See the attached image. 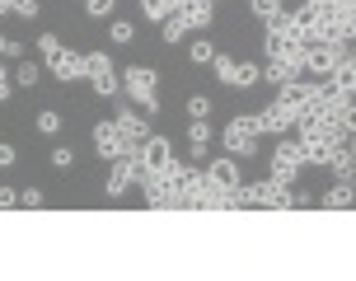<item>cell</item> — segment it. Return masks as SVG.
<instances>
[{"label":"cell","mask_w":356,"mask_h":281,"mask_svg":"<svg viewBox=\"0 0 356 281\" xmlns=\"http://www.w3.org/2000/svg\"><path fill=\"white\" fill-rule=\"evenodd\" d=\"M122 94L141 108L145 118H155L160 113V75H155V66H127L122 70Z\"/></svg>","instance_id":"1"},{"label":"cell","mask_w":356,"mask_h":281,"mask_svg":"<svg viewBox=\"0 0 356 281\" xmlns=\"http://www.w3.org/2000/svg\"><path fill=\"white\" fill-rule=\"evenodd\" d=\"M258 140H263V122H258V113H239V118H230L225 131H220V145H225V155H234V159L258 155Z\"/></svg>","instance_id":"2"},{"label":"cell","mask_w":356,"mask_h":281,"mask_svg":"<svg viewBox=\"0 0 356 281\" xmlns=\"http://www.w3.org/2000/svg\"><path fill=\"white\" fill-rule=\"evenodd\" d=\"M347 52H352V42H342V38H333V42H305V75L328 80L347 61Z\"/></svg>","instance_id":"3"},{"label":"cell","mask_w":356,"mask_h":281,"mask_svg":"<svg viewBox=\"0 0 356 281\" xmlns=\"http://www.w3.org/2000/svg\"><path fill=\"white\" fill-rule=\"evenodd\" d=\"M305 169V145L300 136H277V150H272V183H282V188H291L296 178H300Z\"/></svg>","instance_id":"4"},{"label":"cell","mask_w":356,"mask_h":281,"mask_svg":"<svg viewBox=\"0 0 356 281\" xmlns=\"http://www.w3.org/2000/svg\"><path fill=\"white\" fill-rule=\"evenodd\" d=\"M85 80H89V89H94L99 99L122 94V75H118V66H113L108 52H85Z\"/></svg>","instance_id":"5"},{"label":"cell","mask_w":356,"mask_h":281,"mask_svg":"<svg viewBox=\"0 0 356 281\" xmlns=\"http://www.w3.org/2000/svg\"><path fill=\"white\" fill-rule=\"evenodd\" d=\"M145 178H150V169L141 164V155H118L113 159V174L104 183V197H127V188H141Z\"/></svg>","instance_id":"6"},{"label":"cell","mask_w":356,"mask_h":281,"mask_svg":"<svg viewBox=\"0 0 356 281\" xmlns=\"http://www.w3.org/2000/svg\"><path fill=\"white\" fill-rule=\"evenodd\" d=\"M258 122H263V136H291L296 122H300V108L286 104V99H272V104L258 113Z\"/></svg>","instance_id":"7"},{"label":"cell","mask_w":356,"mask_h":281,"mask_svg":"<svg viewBox=\"0 0 356 281\" xmlns=\"http://www.w3.org/2000/svg\"><path fill=\"white\" fill-rule=\"evenodd\" d=\"M202 174H207V183H211L216 193H234L244 178H239V159L234 155H225V159H207L202 164Z\"/></svg>","instance_id":"8"},{"label":"cell","mask_w":356,"mask_h":281,"mask_svg":"<svg viewBox=\"0 0 356 281\" xmlns=\"http://www.w3.org/2000/svg\"><path fill=\"white\" fill-rule=\"evenodd\" d=\"M47 70H52L61 85H80V80H85V52H71V47H61V52L47 56Z\"/></svg>","instance_id":"9"},{"label":"cell","mask_w":356,"mask_h":281,"mask_svg":"<svg viewBox=\"0 0 356 281\" xmlns=\"http://www.w3.org/2000/svg\"><path fill=\"white\" fill-rule=\"evenodd\" d=\"M113 122H118V131H122V140H127V155H136V150H141V140L150 136V122H141V113H136L131 104H127Z\"/></svg>","instance_id":"10"},{"label":"cell","mask_w":356,"mask_h":281,"mask_svg":"<svg viewBox=\"0 0 356 281\" xmlns=\"http://www.w3.org/2000/svg\"><path fill=\"white\" fill-rule=\"evenodd\" d=\"M282 183H272V178H267V183H239V197H244V207H258V211H267V207H277L282 211Z\"/></svg>","instance_id":"11"},{"label":"cell","mask_w":356,"mask_h":281,"mask_svg":"<svg viewBox=\"0 0 356 281\" xmlns=\"http://www.w3.org/2000/svg\"><path fill=\"white\" fill-rule=\"evenodd\" d=\"M174 19L188 29V33H202V29L216 19V10H211V0H183V5L174 10Z\"/></svg>","instance_id":"12"},{"label":"cell","mask_w":356,"mask_h":281,"mask_svg":"<svg viewBox=\"0 0 356 281\" xmlns=\"http://www.w3.org/2000/svg\"><path fill=\"white\" fill-rule=\"evenodd\" d=\"M136 155H141V164L150 169V174H160V169H169V164H174V145H169L164 136H145Z\"/></svg>","instance_id":"13"},{"label":"cell","mask_w":356,"mask_h":281,"mask_svg":"<svg viewBox=\"0 0 356 281\" xmlns=\"http://www.w3.org/2000/svg\"><path fill=\"white\" fill-rule=\"evenodd\" d=\"M94 150H99V159H113L118 155H127V140H122V131H118V122H99L94 127Z\"/></svg>","instance_id":"14"},{"label":"cell","mask_w":356,"mask_h":281,"mask_svg":"<svg viewBox=\"0 0 356 281\" xmlns=\"http://www.w3.org/2000/svg\"><path fill=\"white\" fill-rule=\"evenodd\" d=\"M188 159H211V122L207 118H193V127H188Z\"/></svg>","instance_id":"15"},{"label":"cell","mask_w":356,"mask_h":281,"mask_svg":"<svg viewBox=\"0 0 356 281\" xmlns=\"http://www.w3.org/2000/svg\"><path fill=\"white\" fill-rule=\"evenodd\" d=\"M319 207L323 211H347V207H356V183H333L328 193H319Z\"/></svg>","instance_id":"16"},{"label":"cell","mask_w":356,"mask_h":281,"mask_svg":"<svg viewBox=\"0 0 356 281\" xmlns=\"http://www.w3.org/2000/svg\"><path fill=\"white\" fill-rule=\"evenodd\" d=\"M211 70H216V80H220V85H239V61H234L230 52H216L211 56Z\"/></svg>","instance_id":"17"},{"label":"cell","mask_w":356,"mask_h":281,"mask_svg":"<svg viewBox=\"0 0 356 281\" xmlns=\"http://www.w3.org/2000/svg\"><path fill=\"white\" fill-rule=\"evenodd\" d=\"M328 169L338 174V183H356V164L347 155V145H333V155H328Z\"/></svg>","instance_id":"18"},{"label":"cell","mask_w":356,"mask_h":281,"mask_svg":"<svg viewBox=\"0 0 356 281\" xmlns=\"http://www.w3.org/2000/svg\"><path fill=\"white\" fill-rule=\"evenodd\" d=\"M178 0H141V19L145 24H164V19H174Z\"/></svg>","instance_id":"19"},{"label":"cell","mask_w":356,"mask_h":281,"mask_svg":"<svg viewBox=\"0 0 356 281\" xmlns=\"http://www.w3.org/2000/svg\"><path fill=\"white\" fill-rule=\"evenodd\" d=\"M305 207H319V193H305V188H286L282 193V211H305Z\"/></svg>","instance_id":"20"},{"label":"cell","mask_w":356,"mask_h":281,"mask_svg":"<svg viewBox=\"0 0 356 281\" xmlns=\"http://www.w3.org/2000/svg\"><path fill=\"white\" fill-rule=\"evenodd\" d=\"M328 80H333V85H338V89H347V94H352V99H356V52H347V61H342V66L333 70Z\"/></svg>","instance_id":"21"},{"label":"cell","mask_w":356,"mask_h":281,"mask_svg":"<svg viewBox=\"0 0 356 281\" xmlns=\"http://www.w3.org/2000/svg\"><path fill=\"white\" fill-rule=\"evenodd\" d=\"M282 10H286L282 0H249V15L258 19V24H272V19L282 15Z\"/></svg>","instance_id":"22"},{"label":"cell","mask_w":356,"mask_h":281,"mask_svg":"<svg viewBox=\"0 0 356 281\" xmlns=\"http://www.w3.org/2000/svg\"><path fill=\"white\" fill-rule=\"evenodd\" d=\"M38 80H42V66H38V61H19V66H15V85L33 89Z\"/></svg>","instance_id":"23"},{"label":"cell","mask_w":356,"mask_h":281,"mask_svg":"<svg viewBox=\"0 0 356 281\" xmlns=\"http://www.w3.org/2000/svg\"><path fill=\"white\" fill-rule=\"evenodd\" d=\"M258 85H263V66L239 61V85H234V89H258Z\"/></svg>","instance_id":"24"},{"label":"cell","mask_w":356,"mask_h":281,"mask_svg":"<svg viewBox=\"0 0 356 281\" xmlns=\"http://www.w3.org/2000/svg\"><path fill=\"white\" fill-rule=\"evenodd\" d=\"M108 38L122 47V42H131V38H136V24H131V19H113V24H108Z\"/></svg>","instance_id":"25"},{"label":"cell","mask_w":356,"mask_h":281,"mask_svg":"<svg viewBox=\"0 0 356 281\" xmlns=\"http://www.w3.org/2000/svg\"><path fill=\"white\" fill-rule=\"evenodd\" d=\"M38 131H42V136H56V131H61V113H56V108H42V113H38Z\"/></svg>","instance_id":"26"},{"label":"cell","mask_w":356,"mask_h":281,"mask_svg":"<svg viewBox=\"0 0 356 281\" xmlns=\"http://www.w3.org/2000/svg\"><path fill=\"white\" fill-rule=\"evenodd\" d=\"M160 38H164V47H174V42H183V38H188V29H183L178 19H164V24H160Z\"/></svg>","instance_id":"27"},{"label":"cell","mask_w":356,"mask_h":281,"mask_svg":"<svg viewBox=\"0 0 356 281\" xmlns=\"http://www.w3.org/2000/svg\"><path fill=\"white\" fill-rule=\"evenodd\" d=\"M188 56H193L197 66H211V56H216V47H211V42H207V38H197L193 47H188Z\"/></svg>","instance_id":"28"},{"label":"cell","mask_w":356,"mask_h":281,"mask_svg":"<svg viewBox=\"0 0 356 281\" xmlns=\"http://www.w3.org/2000/svg\"><path fill=\"white\" fill-rule=\"evenodd\" d=\"M113 10H118V0H85L89 19H113Z\"/></svg>","instance_id":"29"},{"label":"cell","mask_w":356,"mask_h":281,"mask_svg":"<svg viewBox=\"0 0 356 281\" xmlns=\"http://www.w3.org/2000/svg\"><path fill=\"white\" fill-rule=\"evenodd\" d=\"M188 118H211V99L207 94H193L188 99Z\"/></svg>","instance_id":"30"},{"label":"cell","mask_w":356,"mask_h":281,"mask_svg":"<svg viewBox=\"0 0 356 281\" xmlns=\"http://www.w3.org/2000/svg\"><path fill=\"white\" fill-rule=\"evenodd\" d=\"M71 164H75V150H71V145H56V150H52V169H61V174H66Z\"/></svg>","instance_id":"31"},{"label":"cell","mask_w":356,"mask_h":281,"mask_svg":"<svg viewBox=\"0 0 356 281\" xmlns=\"http://www.w3.org/2000/svg\"><path fill=\"white\" fill-rule=\"evenodd\" d=\"M338 122H342V131H347V136H356V99L338 113Z\"/></svg>","instance_id":"32"},{"label":"cell","mask_w":356,"mask_h":281,"mask_svg":"<svg viewBox=\"0 0 356 281\" xmlns=\"http://www.w3.org/2000/svg\"><path fill=\"white\" fill-rule=\"evenodd\" d=\"M38 52H42V61H47L52 52H61V38H56V33H42V38H38Z\"/></svg>","instance_id":"33"},{"label":"cell","mask_w":356,"mask_h":281,"mask_svg":"<svg viewBox=\"0 0 356 281\" xmlns=\"http://www.w3.org/2000/svg\"><path fill=\"white\" fill-rule=\"evenodd\" d=\"M15 15L19 19H38V15H42V5H38V0H15Z\"/></svg>","instance_id":"34"},{"label":"cell","mask_w":356,"mask_h":281,"mask_svg":"<svg viewBox=\"0 0 356 281\" xmlns=\"http://www.w3.org/2000/svg\"><path fill=\"white\" fill-rule=\"evenodd\" d=\"M42 202H47V197L38 193V188H24V193H19V207H29V211H38Z\"/></svg>","instance_id":"35"},{"label":"cell","mask_w":356,"mask_h":281,"mask_svg":"<svg viewBox=\"0 0 356 281\" xmlns=\"http://www.w3.org/2000/svg\"><path fill=\"white\" fill-rule=\"evenodd\" d=\"M0 56H24V42H15V38L0 33Z\"/></svg>","instance_id":"36"},{"label":"cell","mask_w":356,"mask_h":281,"mask_svg":"<svg viewBox=\"0 0 356 281\" xmlns=\"http://www.w3.org/2000/svg\"><path fill=\"white\" fill-rule=\"evenodd\" d=\"M10 94H15V75H10V70L0 66V104H5V99H10Z\"/></svg>","instance_id":"37"},{"label":"cell","mask_w":356,"mask_h":281,"mask_svg":"<svg viewBox=\"0 0 356 281\" xmlns=\"http://www.w3.org/2000/svg\"><path fill=\"white\" fill-rule=\"evenodd\" d=\"M10 207H19V193H15V188H5V183H0V211H10Z\"/></svg>","instance_id":"38"},{"label":"cell","mask_w":356,"mask_h":281,"mask_svg":"<svg viewBox=\"0 0 356 281\" xmlns=\"http://www.w3.org/2000/svg\"><path fill=\"white\" fill-rule=\"evenodd\" d=\"M10 164H15V145H5V140H0V169H10Z\"/></svg>","instance_id":"39"},{"label":"cell","mask_w":356,"mask_h":281,"mask_svg":"<svg viewBox=\"0 0 356 281\" xmlns=\"http://www.w3.org/2000/svg\"><path fill=\"white\" fill-rule=\"evenodd\" d=\"M0 15H15V0H0Z\"/></svg>","instance_id":"40"},{"label":"cell","mask_w":356,"mask_h":281,"mask_svg":"<svg viewBox=\"0 0 356 281\" xmlns=\"http://www.w3.org/2000/svg\"><path fill=\"white\" fill-rule=\"evenodd\" d=\"M347 155H352V164H356V136H347Z\"/></svg>","instance_id":"41"},{"label":"cell","mask_w":356,"mask_h":281,"mask_svg":"<svg viewBox=\"0 0 356 281\" xmlns=\"http://www.w3.org/2000/svg\"><path fill=\"white\" fill-rule=\"evenodd\" d=\"M309 5H314V10H333V0H309Z\"/></svg>","instance_id":"42"},{"label":"cell","mask_w":356,"mask_h":281,"mask_svg":"<svg viewBox=\"0 0 356 281\" xmlns=\"http://www.w3.org/2000/svg\"><path fill=\"white\" fill-rule=\"evenodd\" d=\"M211 5H216V0H211Z\"/></svg>","instance_id":"43"}]
</instances>
